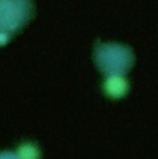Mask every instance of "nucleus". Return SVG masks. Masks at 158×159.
I'll use <instances>...</instances> for the list:
<instances>
[{
    "label": "nucleus",
    "mask_w": 158,
    "mask_h": 159,
    "mask_svg": "<svg viewBox=\"0 0 158 159\" xmlns=\"http://www.w3.org/2000/svg\"><path fill=\"white\" fill-rule=\"evenodd\" d=\"M34 0H0V47L8 43L32 20Z\"/></svg>",
    "instance_id": "nucleus-1"
},
{
    "label": "nucleus",
    "mask_w": 158,
    "mask_h": 159,
    "mask_svg": "<svg viewBox=\"0 0 158 159\" xmlns=\"http://www.w3.org/2000/svg\"><path fill=\"white\" fill-rule=\"evenodd\" d=\"M93 58L98 69L106 76H122L131 68L134 60L132 52L128 47L99 41L94 45Z\"/></svg>",
    "instance_id": "nucleus-2"
},
{
    "label": "nucleus",
    "mask_w": 158,
    "mask_h": 159,
    "mask_svg": "<svg viewBox=\"0 0 158 159\" xmlns=\"http://www.w3.org/2000/svg\"><path fill=\"white\" fill-rule=\"evenodd\" d=\"M105 93L110 97L119 98L125 95L129 88L127 80L123 76H107L103 85Z\"/></svg>",
    "instance_id": "nucleus-3"
},
{
    "label": "nucleus",
    "mask_w": 158,
    "mask_h": 159,
    "mask_svg": "<svg viewBox=\"0 0 158 159\" xmlns=\"http://www.w3.org/2000/svg\"><path fill=\"white\" fill-rule=\"evenodd\" d=\"M17 157L19 159H39V151L34 145L26 143L18 149Z\"/></svg>",
    "instance_id": "nucleus-4"
},
{
    "label": "nucleus",
    "mask_w": 158,
    "mask_h": 159,
    "mask_svg": "<svg viewBox=\"0 0 158 159\" xmlns=\"http://www.w3.org/2000/svg\"><path fill=\"white\" fill-rule=\"evenodd\" d=\"M0 159H19L17 154L11 152H3L0 153Z\"/></svg>",
    "instance_id": "nucleus-5"
}]
</instances>
